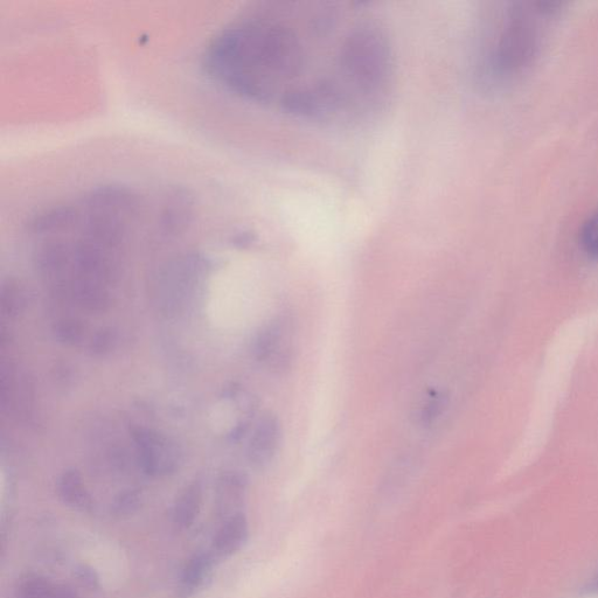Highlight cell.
Wrapping results in <instances>:
<instances>
[{"instance_id": "17", "label": "cell", "mask_w": 598, "mask_h": 598, "mask_svg": "<svg viewBox=\"0 0 598 598\" xmlns=\"http://www.w3.org/2000/svg\"><path fill=\"white\" fill-rule=\"evenodd\" d=\"M588 593H598V570L594 576V579L587 586Z\"/></svg>"}, {"instance_id": "4", "label": "cell", "mask_w": 598, "mask_h": 598, "mask_svg": "<svg viewBox=\"0 0 598 598\" xmlns=\"http://www.w3.org/2000/svg\"><path fill=\"white\" fill-rule=\"evenodd\" d=\"M281 442V426L274 414L266 413L257 422L250 438L247 456L252 467L266 468L275 457Z\"/></svg>"}, {"instance_id": "12", "label": "cell", "mask_w": 598, "mask_h": 598, "mask_svg": "<svg viewBox=\"0 0 598 598\" xmlns=\"http://www.w3.org/2000/svg\"><path fill=\"white\" fill-rule=\"evenodd\" d=\"M579 242L583 253L589 259L598 261V210L583 221L579 231Z\"/></svg>"}, {"instance_id": "14", "label": "cell", "mask_w": 598, "mask_h": 598, "mask_svg": "<svg viewBox=\"0 0 598 598\" xmlns=\"http://www.w3.org/2000/svg\"><path fill=\"white\" fill-rule=\"evenodd\" d=\"M74 575L83 587H87L88 589L92 590H97L101 587L99 575H97L95 569L88 565L76 566L74 569Z\"/></svg>"}, {"instance_id": "2", "label": "cell", "mask_w": 598, "mask_h": 598, "mask_svg": "<svg viewBox=\"0 0 598 598\" xmlns=\"http://www.w3.org/2000/svg\"><path fill=\"white\" fill-rule=\"evenodd\" d=\"M563 3H512L505 10L495 45L490 54V66L498 76H511L530 67L541 50L545 20L561 15Z\"/></svg>"}, {"instance_id": "1", "label": "cell", "mask_w": 598, "mask_h": 598, "mask_svg": "<svg viewBox=\"0 0 598 598\" xmlns=\"http://www.w3.org/2000/svg\"><path fill=\"white\" fill-rule=\"evenodd\" d=\"M277 5L249 13L225 26L206 47L208 75L243 99L274 104L290 113L308 117L311 85L310 50L321 23L324 6L317 9Z\"/></svg>"}, {"instance_id": "7", "label": "cell", "mask_w": 598, "mask_h": 598, "mask_svg": "<svg viewBox=\"0 0 598 598\" xmlns=\"http://www.w3.org/2000/svg\"><path fill=\"white\" fill-rule=\"evenodd\" d=\"M249 539V525L245 514L236 513L225 519L213 539V552L228 558L241 551Z\"/></svg>"}, {"instance_id": "11", "label": "cell", "mask_w": 598, "mask_h": 598, "mask_svg": "<svg viewBox=\"0 0 598 598\" xmlns=\"http://www.w3.org/2000/svg\"><path fill=\"white\" fill-rule=\"evenodd\" d=\"M59 497L66 505L80 511H89L93 507V498L83 484L82 477L76 470H68L58 482Z\"/></svg>"}, {"instance_id": "10", "label": "cell", "mask_w": 598, "mask_h": 598, "mask_svg": "<svg viewBox=\"0 0 598 598\" xmlns=\"http://www.w3.org/2000/svg\"><path fill=\"white\" fill-rule=\"evenodd\" d=\"M22 598H79L78 593L67 584L55 583L47 577L29 575L20 582Z\"/></svg>"}, {"instance_id": "13", "label": "cell", "mask_w": 598, "mask_h": 598, "mask_svg": "<svg viewBox=\"0 0 598 598\" xmlns=\"http://www.w3.org/2000/svg\"><path fill=\"white\" fill-rule=\"evenodd\" d=\"M447 407V396L441 392H431L423 400L420 410V422L423 426H431L442 415Z\"/></svg>"}, {"instance_id": "9", "label": "cell", "mask_w": 598, "mask_h": 598, "mask_svg": "<svg viewBox=\"0 0 598 598\" xmlns=\"http://www.w3.org/2000/svg\"><path fill=\"white\" fill-rule=\"evenodd\" d=\"M203 504V485L199 481L186 486L173 507V523L180 530H189L197 520Z\"/></svg>"}, {"instance_id": "8", "label": "cell", "mask_w": 598, "mask_h": 598, "mask_svg": "<svg viewBox=\"0 0 598 598\" xmlns=\"http://www.w3.org/2000/svg\"><path fill=\"white\" fill-rule=\"evenodd\" d=\"M247 477L239 472H227L221 476L218 485V505L220 513L227 517L240 512V507L245 502L247 492Z\"/></svg>"}, {"instance_id": "15", "label": "cell", "mask_w": 598, "mask_h": 598, "mask_svg": "<svg viewBox=\"0 0 598 598\" xmlns=\"http://www.w3.org/2000/svg\"><path fill=\"white\" fill-rule=\"evenodd\" d=\"M82 326L75 322H65L59 326L58 335L66 343L75 344L82 337Z\"/></svg>"}, {"instance_id": "3", "label": "cell", "mask_w": 598, "mask_h": 598, "mask_svg": "<svg viewBox=\"0 0 598 598\" xmlns=\"http://www.w3.org/2000/svg\"><path fill=\"white\" fill-rule=\"evenodd\" d=\"M137 443L146 474L163 476L176 470L177 451L170 448L169 442L164 437L152 431H139Z\"/></svg>"}, {"instance_id": "16", "label": "cell", "mask_w": 598, "mask_h": 598, "mask_svg": "<svg viewBox=\"0 0 598 598\" xmlns=\"http://www.w3.org/2000/svg\"><path fill=\"white\" fill-rule=\"evenodd\" d=\"M138 503V495L135 492H129L117 500L116 509L118 512H129L132 507Z\"/></svg>"}, {"instance_id": "6", "label": "cell", "mask_w": 598, "mask_h": 598, "mask_svg": "<svg viewBox=\"0 0 598 598\" xmlns=\"http://www.w3.org/2000/svg\"><path fill=\"white\" fill-rule=\"evenodd\" d=\"M217 555L199 552L186 562L180 574L177 595L179 598H192L203 590L211 581L215 570Z\"/></svg>"}, {"instance_id": "5", "label": "cell", "mask_w": 598, "mask_h": 598, "mask_svg": "<svg viewBox=\"0 0 598 598\" xmlns=\"http://www.w3.org/2000/svg\"><path fill=\"white\" fill-rule=\"evenodd\" d=\"M292 325L281 319L270 326L257 342V354L263 360H271L278 367H285L291 361Z\"/></svg>"}]
</instances>
